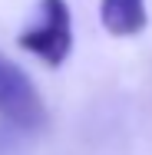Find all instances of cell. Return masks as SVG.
<instances>
[{"instance_id":"cell-1","label":"cell","mask_w":152,"mask_h":155,"mask_svg":"<svg viewBox=\"0 0 152 155\" xmlns=\"http://www.w3.org/2000/svg\"><path fill=\"white\" fill-rule=\"evenodd\" d=\"M20 50L33 53L40 63L56 69L73 53V13L66 0H40L36 20L17 36Z\"/></svg>"},{"instance_id":"cell-2","label":"cell","mask_w":152,"mask_h":155,"mask_svg":"<svg viewBox=\"0 0 152 155\" xmlns=\"http://www.w3.org/2000/svg\"><path fill=\"white\" fill-rule=\"evenodd\" d=\"M0 116L17 129H43L46 106L30 76L0 53Z\"/></svg>"},{"instance_id":"cell-3","label":"cell","mask_w":152,"mask_h":155,"mask_svg":"<svg viewBox=\"0 0 152 155\" xmlns=\"http://www.w3.org/2000/svg\"><path fill=\"white\" fill-rule=\"evenodd\" d=\"M99 20L113 36H139L149 23L146 0H99Z\"/></svg>"}]
</instances>
